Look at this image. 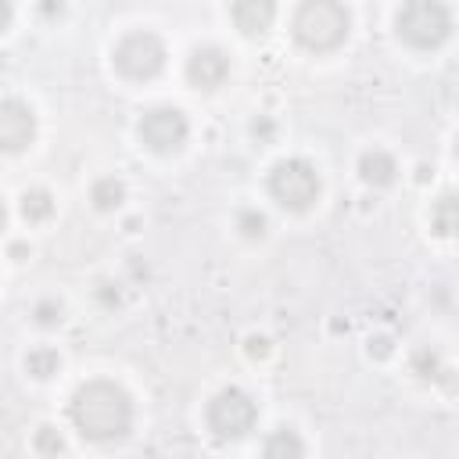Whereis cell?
Listing matches in <instances>:
<instances>
[{
    "label": "cell",
    "mask_w": 459,
    "mask_h": 459,
    "mask_svg": "<svg viewBox=\"0 0 459 459\" xmlns=\"http://www.w3.org/2000/svg\"><path fill=\"white\" fill-rule=\"evenodd\" d=\"M68 416L86 441H118L133 427V398L115 380H90L72 394Z\"/></svg>",
    "instance_id": "obj_1"
},
{
    "label": "cell",
    "mask_w": 459,
    "mask_h": 459,
    "mask_svg": "<svg viewBox=\"0 0 459 459\" xmlns=\"http://www.w3.org/2000/svg\"><path fill=\"white\" fill-rule=\"evenodd\" d=\"M290 32L305 50L326 54V50H337L348 39L351 14L341 0H301L294 18H290Z\"/></svg>",
    "instance_id": "obj_2"
},
{
    "label": "cell",
    "mask_w": 459,
    "mask_h": 459,
    "mask_svg": "<svg viewBox=\"0 0 459 459\" xmlns=\"http://www.w3.org/2000/svg\"><path fill=\"white\" fill-rule=\"evenodd\" d=\"M398 36L416 50H434L452 36V11L445 0H405L394 14Z\"/></svg>",
    "instance_id": "obj_3"
},
{
    "label": "cell",
    "mask_w": 459,
    "mask_h": 459,
    "mask_svg": "<svg viewBox=\"0 0 459 459\" xmlns=\"http://www.w3.org/2000/svg\"><path fill=\"white\" fill-rule=\"evenodd\" d=\"M269 194L290 212H308L319 201V172L305 158H283L269 172Z\"/></svg>",
    "instance_id": "obj_4"
},
{
    "label": "cell",
    "mask_w": 459,
    "mask_h": 459,
    "mask_svg": "<svg viewBox=\"0 0 459 459\" xmlns=\"http://www.w3.org/2000/svg\"><path fill=\"white\" fill-rule=\"evenodd\" d=\"M204 420H208V430H212L219 441H240V437H247V434L255 430V423H258V405H255V398H251L247 391H240V387H222V391L208 402Z\"/></svg>",
    "instance_id": "obj_5"
},
{
    "label": "cell",
    "mask_w": 459,
    "mask_h": 459,
    "mask_svg": "<svg viewBox=\"0 0 459 459\" xmlns=\"http://www.w3.org/2000/svg\"><path fill=\"white\" fill-rule=\"evenodd\" d=\"M165 57H169V50H165L161 36H158V32H147V29L122 36V39L115 43V50H111L115 68H118L126 79H136V82L154 79V75L165 68Z\"/></svg>",
    "instance_id": "obj_6"
},
{
    "label": "cell",
    "mask_w": 459,
    "mask_h": 459,
    "mask_svg": "<svg viewBox=\"0 0 459 459\" xmlns=\"http://www.w3.org/2000/svg\"><path fill=\"white\" fill-rule=\"evenodd\" d=\"M186 136H190V122H186V115L179 108H169V104L165 108H151L140 118V140L158 154L179 151L186 143Z\"/></svg>",
    "instance_id": "obj_7"
},
{
    "label": "cell",
    "mask_w": 459,
    "mask_h": 459,
    "mask_svg": "<svg viewBox=\"0 0 459 459\" xmlns=\"http://www.w3.org/2000/svg\"><path fill=\"white\" fill-rule=\"evenodd\" d=\"M186 79L197 90H219L230 79V57H226V50L215 47V43L194 47L190 57H186Z\"/></svg>",
    "instance_id": "obj_8"
},
{
    "label": "cell",
    "mask_w": 459,
    "mask_h": 459,
    "mask_svg": "<svg viewBox=\"0 0 459 459\" xmlns=\"http://www.w3.org/2000/svg\"><path fill=\"white\" fill-rule=\"evenodd\" d=\"M36 136V115L25 100L18 97H7L0 104V143L7 154H18L22 147H29Z\"/></svg>",
    "instance_id": "obj_9"
},
{
    "label": "cell",
    "mask_w": 459,
    "mask_h": 459,
    "mask_svg": "<svg viewBox=\"0 0 459 459\" xmlns=\"http://www.w3.org/2000/svg\"><path fill=\"white\" fill-rule=\"evenodd\" d=\"M230 14L244 36H265L276 22V0H233Z\"/></svg>",
    "instance_id": "obj_10"
},
{
    "label": "cell",
    "mask_w": 459,
    "mask_h": 459,
    "mask_svg": "<svg viewBox=\"0 0 459 459\" xmlns=\"http://www.w3.org/2000/svg\"><path fill=\"white\" fill-rule=\"evenodd\" d=\"M359 176H362V183H369V186H391V183L398 179V161H394L384 147H369V151H362V158H359Z\"/></svg>",
    "instance_id": "obj_11"
},
{
    "label": "cell",
    "mask_w": 459,
    "mask_h": 459,
    "mask_svg": "<svg viewBox=\"0 0 459 459\" xmlns=\"http://www.w3.org/2000/svg\"><path fill=\"white\" fill-rule=\"evenodd\" d=\"M430 230L437 237H459V194L448 190L430 204Z\"/></svg>",
    "instance_id": "obj_12"
},
{
    "label": "cell",
    "mask_w": 459,
    "mask_h": 459,
    "mask_svg": "<svg viewBox=\"0 0 459 459\" xmlns=\"http://www.w3.org/2000/svg\"><path fill=\"white\" fill-rule=\"evenodd\" d=\"M90 201L97 212H115L122 201H126V183L115 179V176H100L93 186H90Z\"/></svg>",
    "instance_id": "obj_13"
},
{
    "label": "cell",
    "mask_w": 459,
    "mask_h": 459,
    "mask_svg": "<svg viewBox=\"0 0 459 459\" xmlns=\"http://www.w3.org/2000/svg\"><path fill=\"white\" fill-rule=\"evenodd\" d=\"M25 369L36 377V380H47V377H54L57 369H61V355L54 351V348H32L29 355H25Z\"/></svg>",
    "instance_id": "obj_14"
},
{
    "label": "cell",
    "mask_w": 459,
    "mask_h": 459,
    "mask_svg": "<svg viewBox=\"0 0 459 459\" xmlns=\"http://www.w3.org/2000/svg\"><path fill=\"white\" fill-rule=\"evenodd\" d=\"M22 215L29 219V222H43V219H50L54 215V197L47 194V190H25L22 194Z\"/></svg>",
    "instance_id": "obj_15"
},
{
    "label": "cell",
    "mask_w": 459,
    "mask_h": 459,
    "mask_svg": "<svg viewBox=\"0 0 459 459\" xmlns=\"http://www.w3.org/2000/svg\"><path fill=\"white\" fill-rule=\"evenodd\" d=\"M409 369L420 377V380H434L437 384V377H441V369H445V362H441V355L434 351V348H416L412 351V359H409Z\"/></svg>",
    "instance_id": "obj_16"
},
{
    "label": "cell",
    "mask_w": 459,
    "mask_h": 459,
    "mask_svg": "<svg viewBox=\"0 0 459 459\" xmlns=\"http://www.w3.org/2000/svg\"><path fill=\"white\" fill-rule=\"evenodd\" d=\"M262 452H265V455H301V452H305V441H301L294 430L280 427L276 434H269V437L262 441Z\"/></svg>",
    "instance_id": "obj_17"
},
{
    "label": "cell",
    "mask_w": 459,
    "mask_h": 459,
    "mask_svg": "<svg viewBox=\"0 0 459 459\" xmlns=\"http://www.w3.org/2000/svg\"><path fill=\"white\" fill-rule=\"evenodd\" d=\"M237 230H240L247 240H262L265 230H269V219H265L258 208H240V212H237Z\"/></svg>",
    "instance_id": "obj_18"
},
{
    "label": "cell",
    "mask_w": 459,
    "mask_h": 459,
    "mask_svg": "<svg viewBox=\"0 0 459 459\" xmlns=\"http://www.w3.org/2000/svg\"><path fill=\"white\" fill-rule=\"evenodd\" d=\"M61 316H65V308H61V301H54V298H43V301L32 305V319H36L39 326H57Z\"/></svg>",
    "instance_id": "obj_19"
},
{
    "label": "cell",
    "mask_w": 459,
    "mask_h": 459,
    "mask_svg": "<svg viewBox=\"0 0 459 459\" xmlns=\"http://www.w3.org/2000/svg\"><path fill=\"white\" fill-rule=\"evenodd\" d=\"M32 445H36V452H65V441H61V434L54 427H39Z\"/></svg>",
    "instance_id": "obj_20"
},
{
    "label": "cell",
    "mask_w": 459,
    "mask_h": 459,
    "mask_svg": "<svg viewBox=\"0 0 459 459\" xmlns=\"http://www.w3.org/2000/svg\"><path fill=\"white\" fill-rule=\"evenodd\" d=\"M244 351H247L251 359H265V355H269V341L258 337V333H251V337L244 341Z\"/></svg>",
    "instance_id": "obj_21"
},
{
    "label": "cell",
    "mask_w": 459,
    "mask_h": 459,
    "mask_svg": "<svg viewBox=\"0 0 459 459\" xmlns=\"http://www.w3.org/2000/svg\"><path fill=\"white\" fill-rule=\"evenodd\" d=\"M97 298H100V305H108V308H111V305H118V287L104 280V283H97Z\"/></svg>",
    "instance_id": "obj_22"
},
{
    "label": "cell",
    "mask_w": 459,
    "mask_h": 459,
    "mask_svg": "<svg viewBox=\"0 0 459 459\" xmlns=\"http://www.w3.org/2000/svg\"><path fill=\"white\" fill-rule=\"evenodd\" d=\"M251 133H255L258 140H273V133H276V126H273L269 118H255V122H251Z\"/></svg>",
    "instance_id": "obj_23"
},
{
    "label": "cell",
    "mask_w": 459,
    "mask_h": 459,
    "mask_svg": "<svg viewBox=\"0 0 459 459\" xmlns=\"http://www.w3.org/2000/svg\"><path fill=\"white\" fill-rule=\"evenodd\" d=\"M369 355L387 359V355H391V337H373V341H369Z\"/></svg>",
    "instance_id": "obj_24"
},
{
    "label": "cell",
    "mask_w": 459,
    "mask_h": 459,
    "mask_svg": "<svg viewBox=\"0 0 459 459\" xmlns=\"http://www.w3.org/2000/svg\"><path fill=\"white\" fill-rule=\"evenodd\" d=\"M36 7H39V14L54 18V14H61V11H65V0H39Z\"/></svg>",
    "instance_id": "obj_25"
},
{
    "label": "cell",
    "mask_w": 459,
    "mask_h": 459,
    "mask_svg": "<svg viewBox=\"0 0 459 459\" xmlns=\"http://www.w3.org/2000/svg\"><path fill=\"white\" fill-rule=\"evenodd\" d=\"M455 161H459V136H455Z\"/></svg>",
    "instance_id": "obj_26"
}]
</instances>
